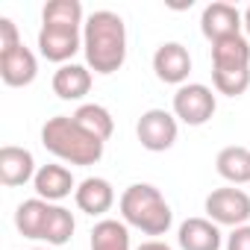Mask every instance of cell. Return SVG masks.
<instances>
[{"label": "cell", "instance_id": "cell-15", "mask_svg": "<svg viewBox=\"0 0 250 250\" xmlns=\"http://www.w3.org/2000/svg\"><path fill=\"white\" fill-rule=\"evenodd\" d=\"M180 250H221V227L209 218H186L177 229Z\"/></svg>", "mask_w": 250, "mask_h": 250}, {"label": "cell", "instance_id": "cell-2", "mask_svg": "<svg viewBox=\"0 0 250 250\" xmlns=\"http://www.w3.org/2000/svg\"><path fill=\"white\" fill-rule=\"evenodd\" d=\"M42 145L56 159H62L68 165H80V168L97 165L103 159V147H106V142L94 139L91 133H85L80 127L74 121V115L47 118L44 127H42Z\"/></svg>", "mask_w": 250, "mask_h": 250}, {"label": "cell", "instance_id": "cell-16", "mask_svg": "<svg viewBox=\"0 0 250 250\" xmlns=\"http://www.w3.org/2000/svg\"><path fill=\"white\" fill-rule=\"evenodd\" d=\"M212 71H250V42L232 36L212 44Z\"/></svg>", "mask_w": 250, "mask_h": 250}, {"label": "cell", "instance_id": "cell-23", "mask_svg": "<svg viewBox=\"0 0 250 250\" xmlns=\"http://www.w3.org/2000/svg\"><path fill=\"white\" fill-rule=\"evenodd\" d=\"M18 44H24V42H21V36H18L15 21H12V18H0V53H3V50H12V47H18Z\"/></svg>", "mask_w": 250, "mask_h": 250}, {"label": "cell", "instance_id": "cell-5", "mask_svg": "<svg viewBox=\"0 0 250 250\" xmlns=\"http://www.w3.org/2000/svg\"><path fill=\"white\" fill-rule=\"evenodd\" d=\"M174 118L188 124V127H203L206 121H212L215 109H218V100H215V91L203 83H186L174 91Z\"/></svg>", "mask_w": 250, "mask_h": 250}, {"label": "cell", "instance_id": "cell-13", "mask_svg": "<svg viewBox=\"0 0 250 250\" xmlns=\"http://www.w3.org/2000/svg\"><path fill=\"white\" fill-rule=\"evenodd\" d=\"M74 200H77V209L91 215V218H100L106 215L112 206H115V188L109 180L103 177H85L77 191H74Z\"/></svg>", "mask_w": 250, "mask_h": 250}, {"label": "cell", "instance_id": "cell-22", "mask_svg": "<svg viewBox=\"0 0 250 250\" xmlns=\"http://www.w3.org/2000/svg\"><path fill=\"white\" fill-rule=\"evenodd\" d=\"M74 229H77L74 215H71L65 206L53 203L50 218H47V227H44V238H42V241H47L50 247H62V244H68V241L74 238Z\"/></svg>", "mask_w": 250, "mask_h": 250}, {"label": "cell", "instance_id": "cell-21", "mask_svg": "<svg viewBox=\"0 0 250 250\" xmlns=\"http://www.w3.org/2000/svg\"><path fill=\"white\" fill-rule=\"evenodd\" d=\"M42 24H53V27H85L83 18V6L80 0H50L42 9Z\"/></svg>", "mask_w": 250, "mask_h": 250}, {"label": "cell", "instance_id": "cell-4", "mask_svg": "<svg viewBox=\"0 0 250 250\" xmlns=\"http://www.w3.org/2000/svg\"><path fill=\"white\" fill-rule=\"evenodd\" d=\"M203 212L209 221H215L218 227H244L250 221V194L227 186V188H215L206 194L203 200Z\"/></svg>", "mask_w": 250, "mask_h": 250}, {"label": "cell", "instance_id": "cell-17", "mask_svg": "<svg viewBox=\"0 0 250 250\" xmlns=\"http://www.w3.org/2000/svg\"><path fill=\"white\" fill-rule=\"evenodd\" d=\"M50 209H53V203H47V200H42V197L24 200V203L15 209V229H18L24 238L42 241V238H44L47 218H50Z\"/></svg>", "mask_w": 250, "mask_h": 250}, {"label": "cell", "instance_id": "cell-14", "mask_svg": "<svg viewBox=\"0 0 250 250\" xmlns=\"http://www.w3.org/2000/svg\"><path fill=\"white\" fill-rule=\"evenodd\" d=\"M91 68L88 65H77V62H68V65H59L50 85H53V94L59 100H83L88 91H91Z\"/></svg>", "mask_w": 250, "mask_h": 250}, {"label": "cell", "instance_id": "cell-10", "mask_svg": "<svg viewBox=\"0 0 250 250\" xmlns=\"http://www.w3.org/2000/svg\"><path fill=\"white\" fill-rule=\"evenodd\" d=\"M39 77V59L30 47L18 44L12 50L0 53V80L9 88H24Z\"/></svg>", "mask_w": 250, "mask_h": 250}, {"label": "cell", "instance_id": "cell-26", "mask_svg": "<svg viewBox=\"0 0 250 250\" xmlns=\"http://www.w3.org/2000/svg\"><path fill=\"white\" fill-rule=\"evenodd\" d=\"M244 30H247V36H250V6L244 9Z\"/></svg>", "mask_w": 250, "mask_h": 250}, {"label": "cell", "instance_id": "cell-9", "mask_svg": "<svg viewBox=\"0 0 250 250\" xmlns=\"http://www.w3.org/2000/svg\"><path fill=\"white\" fill-rule=\"evenodd\" d=\"M153 74L168 85H186L191 74V53L180 42H165L153 53Z\"/></svg>", "mask_w": 250, "mask_h": 250}, {"label": "cell", "instance_id": "cell-8", "mask_svg": "<svg viewBox=\"0 0 250 250\" xmlns=\"http://www.w3.org/2000/svg\"><path fill=\"white\" fill-rule=\"evenodd\" d=\"M241 27H244V12H238L232 3H224V0L209 3L200 15V33L212 44L232 39V36H241Z\"/></svg>", "mask_w": 250, "mask_h": 250}, {"label": "cell", "instance_id": "cell-11", "mask_svg": "<svg viewBox=\"0 0 250 250\" xmlns=\"http://www.w3.org/2000/svg\"><path fill=\"white\" fill-rule=\"evenodd\" d=\"M36 159L27 147L18 145H6L0 147V183L6 188H18L27 186L30 180H36Z\"/></svg>", "mask_w": 250, "mask_h": 250}, {"label": "cell", "instance_id": "cell-24", "mask_svg": "<svg viewBox=\"0 0 250 250\" xmlns=\"http://www.w3.org/2000/svg\"><path fill=\"white\" fill-rule=\"evenodd\" d=\"M227 250H250V224L235 227L227 235Z\"/></svg>", "mask_w": 250, "mask_h": 250}, {"label": "cell", "instance_id": "cell-20", "mask_svg": "<svg viewBox=\"0 0 250 250\" xmlns=\"http://www.w3.org/2000/svg\"><path fill=\"white\" fill-rule=\"evenodd\" d=\"M74 121L80 124L85 133H91L94 139H100V142H109L112 133H115V118H112V112H109L106 106H100V103H83V106L74 112Z\"/></svg>", "mask_w": 250, "mask_h": 250}, {"label": "cell", "instance_id": "cell-6", "mask_svg": "<svg viewBox=\"0 0 250 250\" xmlns=\"http://www.w3.org/2000/svg\"><path fill=\"white\" fill-rule=\"evenodd\" d=\"M177 133H180V124H177L174 112H168V109H147V112H142V118L136 124V136H139L142 147L150 153L171 150L177 142Z\"/></svg>", "mask_w": 250, "mask_h": 250}, {"label": "cell", "instance_id": "cell-19", "mask_svg": "<svg viewBox=\"0 0 250 250\" xmlns=\"http://www.w3.org/2000/svg\"><path fill=\"white\" fill-rule=\"evenodd\" d=\"M91 250H133L130 247V227L118 218H103L91 227Z\"/></svg>", "mask_w": 250, "mask_h": 250}, {"label": "cell", "instance_id": "cell-18", "mask_svg": "<svg viewBox=\"0 0 250 250\" xmlns=\"http://www.w3.org/2000/svg\"><path fill=\"white\" fill-rule=\"evenodd\" d=\"M215 171L229 183V186H244L250 183V147L229 145L215 156Z\"/></svg>", "mask_w": 250, "mask_h": 250}, {"label": "cell", "instance_id": "cell-1", "mask_svg": "<svg viewBox=\"0 0 250 250\" xmlns=\"http://www.w3.org/2000/svg\"><path fill=\"white\" fill-rule=\"evenodd\" d=\"M83 53L85 65L94 74H115L127 62V24L118 12L97 9L85 18L83 27Z\"/></svg>", "mask_w": 250, "mask_h": 250}, {"label": "cell", "instance_id": "cell-27", "mask_svg": "<svg viewBox=\"0 0 250 250\" xmlns=\"http://www.w3.org/2000/svg\"><path fill=\"white\" fill-rule=\"evenodd\" d=\"M33 250H47V247H33Z\"/></svg>", "mask_w": 250, "mask_h": 250}, {"label": "cell", "instance_id": "cell-12", "mask_svg": "<svg viewBox=\"0 0 250 250\" xmlns=\"http://www.w3.org/2000/svg\"><path fill=\"white\" fill-rule=\"evenodd\" d=\"M33 188H36V197H42L47 203H59V200H65L77 191V180H74L71 168L53 162V165H42L36 171Z\"/></svg>", "mask_w": 250, "mask_h": 250}, {"label": "cell", "instance_id": "cell-3", "mask_svg": "<svg viewBox=\"0 0 250 250\" xmlns=\"http://www.w3.org/2000/svg\"><path fill=\"white\" fill-rule=\"evenodd\" d=\"M121 221L127 227L142 229L145 235H165L174 224V212L168 206V200L162 197V191L150 183H133L124 188L121 200Z\"/></svg>", "mask_w": 250, "mask_h": 250}, {"label": "cell", "instance_id": "cell-25", "mask_svg": "<svg viewBox=\"0 0 250 250\" xmlns=\"http://www.w3.org/2000/svg\"><path fill=\"white\" fill-rule=\"evenodd\" d=\"M136 250H174V247L165 244V241H159V238H150V241H142Z\"/></svg>", "mask_w": 250, "mask_h": 250}, {"label": "cell", "instance_id": "cell-7", "mask_svg": "<svg viewBox=\"0 0 250 250\" xmlns=\"http://www.w3.org/2000/svg\"><path fill=\"white\" fill-rule=\"evenodd\" d=\"M80 50H83V30H80V27H53V24H42V30H39V53H42L47 62L68 65Z\"/></svg>", "mask_w": 250, "mask_h": 250}]
</instances>
